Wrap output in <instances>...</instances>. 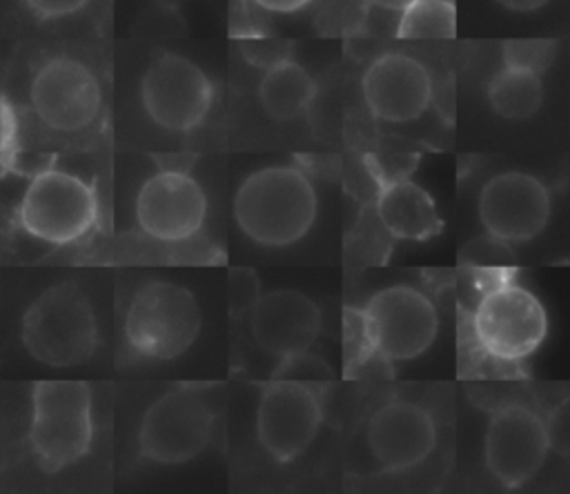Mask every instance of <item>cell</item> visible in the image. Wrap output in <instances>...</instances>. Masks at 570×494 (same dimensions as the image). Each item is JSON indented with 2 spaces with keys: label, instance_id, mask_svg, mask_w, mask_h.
Listing matches in <instances>:
<instances>
[{
  "label": "cell",
  "instance_id": "6da1fadb",
  "mask_svg": "<svg viewBox=\"0 0 570 494\" xmlns=\"http://www.w3.org/2000/svg\"><path fill=\"white\" fill-rule=\"evenodd\" d=\"M316 214V189L292 165H272L249 174L234 196L236 225L263 247L294 245L312 229Z\"/></svg>",
  "mask_w": 570,
  "mask_h": 494
},
{
  "label": "cell",
  "instance_id": "7a4b0ae2",
  "mask_svg": "<svg viewBox=\"0 0 570 494\" xmlns=\"http://www.w3.org/2000/svg\"><path fill=\"white\" fill-rule=\"evenodd\" d=\"M358 332L354 365L403 363L425 354L439 334L434 303L412 285L379 289L363 307L345 309Z\"/></svg>",
  "mask_w": 570,
  "mask_h": 494
},
{
  "label": "cell",
  "instance_id": "3957f363",
  "mask_svg": "<svg viewBox=\"0 0 570 494\" xmlns=\"http://www.w3.org/2000/svg\"><path fill=\"white\" fill-rule=\"evenodd\" d=\"M20 338L31 358L49 367L87 363L98 345V325L87 294L76 283L45 289L24 312Z\"/></svg>",
  "mask_w": 570,
  "mask_h": 494
},
{
  "label": "cell",
  "instance_id": "277c9868",
  "mask_svg": "<svg viewBox=\"0 0 570 494\" xmlns=\"http://www.w3.org/2000/svg\"><path fill=\"white\" fill-rule=\"evenodd\" d=\"M91 436V392L82 381L33 385L29 443L45 472H58L82 458Z\"/></svg>",
  "mask_w": 570,
  "mask_h": 494
},
{
  "label": "cell",
  "instance_id": "5b68a950",
  "mask_svg": "<svg viewBox=\"0 0 570 494\" xmlns=\"http://www.w3.org/2000/svg\"><path fill=\"white\" fill-rule=\"evenodd\" d=\"M196 296L176 283L154 280L142 285L125 316L127 347L149 360H171L189 349L200 332Z\"/></svg>",
  "mask_w": 570,
  "mask_h": 494
},
{
  "label": "cell",
  "instance_id": "8992f818",
  "mask_svg": "<svg viewBox=\"0 0 570 494\" xmlns=\"http://www.w3.org/2000/svg\"><path fill=\"white\" fill-rule=\"evenodd\" d=\"M470 325L476 347L497 363L528 358L548 336L543 303L510 278H501L483 289Z\"/></svg>",
  "mask_w": 570,
  "mask_h": 494
},
{
  "label": "cell",
  "instance_id": "52a82bcc",
  "mask_svg": "<svg viewBox=\"0 0 570 494\" xmlns=\"http://www.w3.org/2000/svg\"><path fill=\"white\" fill-rule=\"evenodd\" d=\"M96 218L98 200L94 187L62 169L36 174L18 209L22 229L49 245L78 240L94 227Z\"/></svg>",
  "mask_w": 570,
  "mask_h": 494
},
{
  "label": "cell",
  "instance_id": "ba28073f",
  "mask_svg": "<svg viewBox=\"0 0 570 494\" xmlns=\"http://www.w3.org/2000/svg\"><path fill=\"white\" fill-rule=\"evenodd\" d=\"M140 100L156 127L187 134L207 118L214 87L194 60L176 51H160L140 78Z\"/></svg>",
  "mask_w": 570,
  "mask_h": 494
},
{
  "label": "cell",
  "instance_id": "9c48e42d",
  "mask_svg": "<svg viewBox=\"0 0 570 494\" xmlns=\"http://www.w3.org/2000/svg\"><path fill=\"white\" fill-rule=\"evenodd\" d=\"M214 412L189 387H176L158 396L145 412L138 429L140 454L160 465H180L196 458L209 443Z\"/></svg>",
  "mask_w": 570,
  "mask_h": 494
},
{
  "label": "cell",
  "instance_id": "30bf717a",
  "mask_svg": "<svg viewBox=\"0 0 570 494\" xmlns=\"http://www.w3.org/2000/svg\"><path fill=\"white\" fill-rule=\"evenodd\" d=\"M29 105L47 129L78 134L98 118L102 89L98 76L78 58L51 56L29 82Z\"/></svg>",
  "mask_w": 570,
  "mask_h": 494
},
{
  "label": "cell",
  "instance_id": "8fae6325",
  "mask_svg": "<svg viewBox=\"0 0 570 494\" xmlns=\"http://www.w3.org/2000/svg\"><path fill=\"white\" fill-rule=\"evenodd\" d=\"M550 452L546 421L528 405L508 403L492 412L483 436V461L503 487H521L543 467Z\"/></svg>",
  "mask_w": 570,
  "mask_h": 494
},
{
  "label": "cell",
  "instance_id": "7c38bea8",
  "mask_svg": "<svg viewBox=\"0 0 570 494\" xmlns=\"http://www.w3.org/2000/svg\"><path fill=\"white\" fill-rule=\"evenodd\" d=\"M323 407L309 383L274 378L256 405V438L276 461L298 458L316 438Z\"/></svg>",
  "mask_w": 570,
  "mask_h": 494
},
{
  "label": "cell",
  "instance_id": "4fadbf2b",
  "mask_svg": "<svg viewBox=\"0 0 570 494\" xmlns=\"http://www.w3.org/2000/svg\"><path fill=\"white\" fill-rule=\"evenodd\" d=\"M552 214L548 187L525 171H501L479 194V218L497 243H528L539 236Z\"/></svg>",
  "mask_w": 570,
  "mask_h": 494
},
{
  "label": "cell",
  "instance_id": "5bb4252c",
  "mask_svg": "<svg viewBox=\"0 0 570 494\" xmlns=\"http://www.w3.org/2000/svg\"><path fill=\"white\" fill-rule=\"evenodd\" d=\"M205 216V191L183 169H160L138 189L136 220L154 240L185 243L200 231Z\"/></svg>",
  "mask_w": 570,
  "mask_h": 494
},
{
  "label": "cell",
  "instance_id": "9a60e30c",
  "mask_svg": "<svg viewBox=\"0 0 570 494\" xmlns=\"http://www.w3.org/2000/svg\"><path fill=\"white\" fill-rule=\"evenodd\" d=\"M365 443L370 456L383 472H405L432 454L436 425L419 403L390 401L370 416Z\"/></svg>",
  "mask_w": 570,
  "mask_h": 494
},
{
  "label": "cell",
  "instance_id": "2e32d148",
  "mask_svg": "<svg viewBox=\"0 0 570 494\" xmlns=\"http://www.w3.org/2000/svg\"><path fill=\"white\" fill-rule=\"evenodd\" d=\"M367 109L385 122H410L423 116L432 100V78L423 62L390 51L374 58L361 78Z\"/></svg>",
  "mask_w": 570,
  "mask_h": 494
},
{
  "label": "cell",
  "instance_id": "e0dca14e",
  "mask_svg": "<svg viewBox=\"0 0 570 494\" xmlns=\"http://www.w3.org/2000/svg\"><path fill=\"white\" fill-rule=\"evenodd\" d=\"M249 332L261 349L281 360L312 347L321 332V309L298 289H274L252 305Z\"/></svg>",
  "mask_w": 570,
  "mask_h": 494
},
{
  "label": "cell",
  "instance_id": "ac0fdd59",
  "mask_svg": "<svg viewBox=\"0 0 570 494\" xmlns=\"http://www.w3.org/2000/svg\"><path fill=\"white\" fill-rule=\"evenodd\" d=\"M376 216L383 229L399 240H430L443 229L432 196L403 176L381 182L376 194Z\"/></svg>",
  "mask_w": 570,
  "mask_h": 494
},
{
  "label": "cell",
  "instance_id": "d6986e66",
  "mask_svg": "<svg viewBox=\"0 0 570 494\" xmlns=\"http://www.w3.org/2000/svg\"><path fill=\"white\" fill-rule=\"evenodd\" d=\"M316 82L305 67L287 58L265 69L258 85V100L265 113L278 122L298 118L314 100Z\"/></svg>",
  "mask_w": 570,
  "mask_h": 494
},
{
  "label": "cell",
  "instance_id": "ffe728a7",
  "mask_svg": "<svg viewBox=\"0 0 570 494\" xmlns=\"http://www.w3.org/2000/svg\"><path fill=\"white\" fill-rule=\"evenodd\" d=\"M485 96L494 113L510 120L530 118L539 111L543 102L541 73L503 65L490 78Z\"/></svg>",
  "mask_w": 570,
  "mask_h": 494
},
{
  "label": "cell",
  "instance_id": "44dd1931",
  "mask_svg": "<svg viewBox=\"0 0 570 494\" xmlns=\"http://www.w3.org/2000/svg\"><path fill=\"white\" fill-rule=\"evenodd\" d=\"M456 9L452 0H414L401 11L396 36L403 40L454 38Z\"/></svg>",
  "mask_w": 570,
  "mask_h": 494
},
{
  "label": "cell",
  "instance_id": "7402d4cb",
  "mask_svg": "<svg viewBox=\"0 0 570 494\" xmlns=\"http://www.w3.org/2000/svg\"><path fill=\"white\" fill-rule=\"evenodd\" d=\"M557 42L548 38H514L503 42V65L541 73L554 60Z\"/></svg>",
  "mask_w": 570,
  "mask_h": 494
},
{
  "label": "cell",
  "instance_id": "603a6c76",
  "mask_svg": "<svg viewBox=\"0 0 570 494\" xmlns=\"http://www.w3.org/2000/svg\"><path fill=\"white\" fill-rule=\"evenodd\" d=\"M274 378H287V381H301V383L327 381L332 378V369L325 365L321 356L301 352V354L281 358L274 369Z\"/></svg>",
  "mask_w": 570,
  "mask_h": 494
},
{
  "label": "cell",
  "instance_id": "cb8c5ba5",
  "mask_svg": "<svg viewBox=\"0 0 570 494\" xmlns=\"http://www.w3.org/2000/svg\"><path fill=\"white\" fill-rule=\"evenodd\" d=\"M227 300H229V312L234 316L238 314H249L252 305L261 296V280L252 269H232L227 278Z\"/></svg>",
  "mask_w": 570,
  "mask_h": 494
},
{
  "label": "cell",
  "instance_id": "d4e9b609",
  "mask_svg": "<svg viewBox=\"0 0 570 494\" xmlns=\"http://www.w3.org/2000/svg\"><path fill=\"white\" fill-rule=\"evenodd\" d=\"M240 49L245 53V58L258 67H274L281 60L289 58V45L283 40H274V38H265V36H243L240 38Z\"/></svg>",
  "mask_w": 570,
  "mask_h": 494
},
{
  "label": "cell",
  "instance_id": "484cf974",
  "mask_svg": "<svg viewBox=\"0 0 570 494\" xmlns=\"http://www.w3.org/2000/svg\"><path fill=\"white\" fill-rule=\"evenodd\" d=\"M91 0H24L27 9L42 20H51V18H65L71 16L80 9H85Z\"/></svg>",
  "mask_w": 570,
  "mask_h": 494
},
{
  "label": "cell",
  "instance_id": "4316f807",
  "mask_svg": "<svg viewBox=\"0 0 570 494\" xmlns=\"http://www.w3.org/2000/svg\"><path fill=\"white\" fill-rule=\"evenodd\" d=\"M256 7L274 13H294L307 7L312 0H252Z\"/></svg>",
  "mask_w": 570,
  "mask_h": 494
},
{
  "label": "cell",
  "instance_id": "83f0119b",
  "mask_svg": "<svg viewBox=\"0 0 570 494\" xmlns=\"http://www.w3.org/2000/svg\"><path fill=\"white\" fill-rule=\"evenodd\" d=\"M501 7L510 9V11H519V13H525V11H537L541 9L543 4H548L550 0H497Z\"/></svg>",
  "mask_w": 570,
  "mask_h": 494
},
{
  "label": "cell",
  "instance_id": "f1b7e54d",
  "mask_svg": "<svg viewBox=\"0 0 570 494\" xmlns=\"http://www.w3.org/2000/svg\"><path fill=\"white\" fill-rule=\"evenodd\" d=\"M372 4H376V7H381V9H387V11H396V13H401L403 9H407L414 0H370Z\"/></svg>",
  "mask_w": 570,
  "mask_h": 494
},
{
  "label": "cell",
  "instance_id": "f546056e",
  "mask_svg": "<svg viewBox=\"0 0 570 494\" xmlns=\"http://www.w3.org/2000/svg\"><path fill=\"white\" fill-rule=\"evenodd\" d=\"M154 4H158V7H163V9H169V11H174V9H178V7H183L187 0H151Z\"/></svg>",
  "mask_w": 570,
  "mask_h": 494
}]
</instances>
